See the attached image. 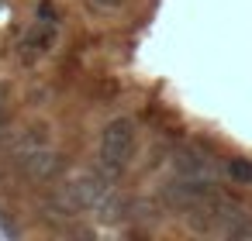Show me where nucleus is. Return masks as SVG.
I'll return each mask as SVG.
<instances>
[{"label": "nucleus", "mask_w": 252, "mask_h": 241, "mask_svg": "<svg viewBox=\"0 0 252 241\" xmlns=\"http://www.w3.org/2000/svg\"><path fill=\"white\" fill-rule=\"evenodd\" d=\"M221 238H228V241H252V214H245V217L231 220V224L224 227V234H221Z\"/></svg>", "instance_id": "9"}, {"label": "nucleus", "mask_w": 252, "mask_h": 241, "mask_svg": "<svg viewBox=\"0 0 252 241\" xmlns=\"http://www.w3.org/2000/svg\"><path fill=\"white\" fill-rule=\"evenodd\" d=\"M128 210H131V200L128 196H121L118 189H111L100 203H97V220L100 224H107V227H118V224H125L128 220Z\"/></svg>", "instance_id": "5"}, {"label": "nucleus", "mask_w": 252, "mask_h": 241, "mask_svg": "<svg viewBox=\"0 0 252 241\" xmlns=\"http://www.w3.org/2000/svg\"><path fill=\"white\" fill-rule=\"evenodd\" d=\"M14 159H18L21 172H25L32 183H38V186H49V183L63 179V172H66V165H69V159H66L59 148H52L49 141H45V145L21 148V152H14Z\"/></svg>", "instance_id": "3"}, {"label": "nucleus", "mask_w": 252, "mask_h": 241, "mask_svg": "<svg viewBox=\"0 0 252 241\" xmlns=\"http://www.w3.org/2000/svg\"><path fill=\"white\" fill-rule=\"evenodd\" d=\"M56 42H59V21L35 18V21L25 28V35L18 38L14 55H18L21 66H35V62H42V59L56 49Z\"/></svg>", "instance_id": "4"}, {"label": "nucleus", "mask_w": 252, "mask_h": 241, "mask_svg": "<svg viewBox=\"0 0 252 241\" xmlns=\"http://www.w3.org/2000/svg\"><path fill=\"white\" fill-rule=\"evenodd\" d=\"M224 169H228V179H231V183H238V186H252V159L231 155V159L224 162Z\"/></svg>", "instance_id": "8"}, {"label": "nucleus", "mask_w": 252, "mask_h": 241, "mask_svg": "<svg viewBox=\"0 0 252 241\" xmlns=\"http://www.w3.org/2000/svg\"><path fill=\"white\" fill-rule=\"evenodd\" d=\"M114 189V183L111 179H104L100 176V169H80V172H73V176H66L63 183H59V200H66L80 217L83 214H94L97 210V203L107 196Z\"/></svg>", "instance_id": "2"}, {"label": "nucleus", "mask_w": 252, "mask_h": 241, "mask_svg": "<svg viewBox=\"0 0 252 241\" xmlns=\"http://www.w3.org/2000/svg\"><path fill=\"white\" fill-rule=\"evenodd\" d=\"M176 172L180 176H190V179H211V165L197 152H180L176 155Z\"/></svg>", "instance_id": "6"}, {"label": "nucleus", "mask_w": 252, "mask_h": 241, "mask_svg": "<svg viewBox=\"0 0 252 241\" xmlns=\"http://www.w3.org/2000/svg\"><path fill=\"white\" fill-rule=\"evenodd\" d=\"M166 207V203H162ZM162 207L149 196H135L131 200V210H128V220H138V224H156L162 217Z\"/></svg>", "instance_id": "7"}, {"label": "nucleus", "mask_w": 252, "mask_h": 241, "mask_svg": "<svg viewBox=\"0 0 252 241\" xmlns=\"http://www.w3.org/2000/svg\"><path fill=\"white\" fill-rule=\"evenodd\" d=\"M138 152V124L128 114H114L100 128V145H97V169L104 179L118 183L128 176L131 162Z\"/></svg>", "instance_id": "1"}, {"label": "nucleus", "mask_w": 252, "mask_h": 241, "mask_svg": "<svg viewBox=\"0 0 252 241\" xmlns=\"http://www.w3.org/2000/svg\"><path fill=\"white\" fill-rule=\"evenodd\" d=\"M0 7H4V0H0Z\"/></svg>", "instance_id": "13"}, {"label": "nucleus", "mask_w": 252, "mask_h": 241, "mask_svg": "<svg viewBox=\"0 0 252 241\" xmlns=\"http://www.w3.org/2000/svg\"><path fill=\"white\" fill-rule=\"evenodd\" d=\"M38 18H45V21H59V11L52 7V0H42V4H38Z\"/></svg>", "instance_id": "12"}, {"label": "nucleus", "mask_w": 252, "mask_h": 241, "mask_svg": "<svg viewBox=\"0 0 252 241\" xmlns=\"http://www.w3.org/2000/svg\"><path fill=\"white\" fill-rule=\"evenodd\" d=\"M0 234L18 238V227H14V220H11V214H7V210H0Z\"/></svg>", "instance_id": "11"}, {"label": "nucleus", "mask_w": 252, "mask_h": 241, "mask_svg": "<svg viewBox=\"0 0 252 241\" xmlns=\"http://www.w3.org/2000/svg\"><path fill=\"white\" fill-rule=\"evenodd\" d=\"M87 4H94V7L104 11V14H118V11L128 7V0H87Z\"/></svg>", "instance_id": "10"}]
</instances>
